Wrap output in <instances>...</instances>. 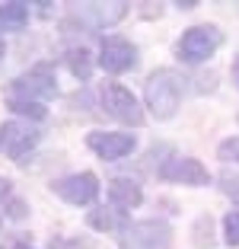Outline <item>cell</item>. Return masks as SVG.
Instances as JSON below:
<instances>
[{
  "label": "cell",
  "mask_w": 239,
  "mask_h": 249,
  "mask_svg": "<svg viewBox=\"0 0 239 249\" xmlns=\"http://www.w3.org/2000/svg\"><path fill=\"white\" fill-rule=\"evenodd\" d=\"M51 189H54L58 198H64L67 205H93L99 198V179L93 173H73V176L51 182Z\"/></svg>",
  "instance_id": "obj_6"
},
{
  "label": "cell",
  "mask_w": 239,
  "mask_h": 249,
  "mask_svg": "<svg viewBox=\"0 0 239 249\" xmlns=\"http://www.w3.org/2000/svg\"><path fill=\"white\" fill-rule=\"evenodd\" d=\"M3 52H7V48H3V38H0V58H3Z\"/></svg>",
  "instance_id": "obj_25"
},
{
  "label": "cell",
  "mask_w": 239,
  "mask_h": 249,
  "mask_svg": "<svg viewBox=\"0 0 239 249\" xmlns=\"http://www.w3.org/2000/svg\"><path fill=\"white\" fill-rule=\"evenodd\" d=\"M223 240L230 246H239V211H230L223 217Z\"/></svg>",
  "instance_id": "obj_16"
},
{
  "label": "cell",
  "mask_w": 239,
  "mask_h": 249,
  "mask_svg": "<svg viewBox=\"0 0 239 249\" xmlns=\"http://www.w3.org/2000/svg\"><path fill=\"white\" fill-rule=\"evenodd\" d=\"M220 189H223L226 198L239 201V173H230V169H223V173H220Z\"/></svg>",
  "instance_id": "obj_17"
},
{
  "label": "cell",
  "mask_w": 239,
  "mask_h": 249,
  "mask_svg": "<svg viewBox=\"0 0 239 249\" xmlns=\"http://www.w3.org/2000/svg\"><path fill=\"white\" fill-rule=\"evenodd\" d=\"M29 22V3H0V32H19Z\"/></svg>",
  "instance_id": "obj_13"
},
{
  "label": "cell",
  "mask_w": 239,
  "mask_h": 249,
  "mask_svg": "<svg viewBox=\"0 0 239 249\" xmlns=\"http://www.w3.org/2000/svg\"><path fill=\"white\" fill-rule=\"evenodd\" d=\"M102 106H105V112L121 124H134V128H137V124L144 122V112H140L134 93H131L128 87H121V83H109V87L102 89Z\"/></svg>",
  "instance_id": "obj_5"
},
{
  "label": "cell",
  "mask_w": 239,
  "mask_h": 249,
  "mask_svg": "<svg viewBox=\"0 0 239 249\" xmlns=\"http://www.w3.org/2000/svg\"><path fill=\"white\" fill-rule=\"evenodd\" d=\"M77 13L83 16V19H89L93 26H112V22L124 19V13H128V3H80Z\"/></svg>",
  "instance_id": "obj_11"
},
{
  "label": "cell",
  "mask_w": 239,
  "mask_h": 249,
  "mask_svg": "<svg viewBox=\"0 0 239 249\" xmlns=\"http://www.w3.org/2000/svg\"><path fill=\"white\" fill-rule=\"evenodd\" d=\"M121 249H172V230L166 220H137L121 230Z\"/></svg>",
  "instance_id": "obj_2"
},
{
  "label": "cell",
  "mask_w": 239,
  "mask_h": 249,
  "mask_svg": "<svg viewBox=\"0 0 239 249\" xmlns=\"http://www.w3.org/2000/svg\"><path fill=\"white\" fill-rule=\"evenodd\" d=\"M144 103L153 112V118H159V122L172 118L182 103V77L175 71H169V67L153 71L144 87Z\"/></svg>",
  "instance_id": "obj_1"
},
{
  "label": "cell",
  "mask_w": 239,
  "mask_h": 249,
  "mask_svg": "<svg viewBox=\"0 0 239 249\" xmlns=\"http://www.w3.org/2000/svg\"><path fill=\"white\" fill-rule=\"evenodd\" d=\"M99 64L102 71H109V73H124L131 71V67L137 64V48L128 42V38H102V48H99Z\"/></svg>",
  "instance_id": "obj_10"
},
{
  "label": "cell",
  "mask_w": 239,
  "mask_h": 249,
  "mask_svg": "<svg viewBox=\"0 0 239 249\" xmlns=\"http://www.w3.org/2000/svg\"><path fill=\"white\" fill-rule=\"evenodd\" d=\"M13 249H32V246H26V243H16V246Z\"/></svg>",
  "instance_id": "obj_24"
},
{
  "label": "cell",
  "mask_w": 239,
  "mask_h": 249,
  "mask_svg": "<svg viewBox=\"0 0 239 249\" xmlns=\"http://www.w3.org/2000/svg\"><path fill=\"white\" fill-rule=\"evenodd\" d=\"M58 93V83L45 67H35V71L16 77L7 87V99H22V103H38V99H51Z\"/></svg>",
  "instance_id": "obj_4"
},
{
  "label": "cell",
  "mask_w": 239,
  "mask_h": 249,
  "mask_svg": "<svg viewBox=\"0 0 239 249\" xmlns=\"http://www.w3.org/2000/svg\"><path fill=\"white\" fill-rule=\"evenodd\" d=\"M217 157L223 163H239V138H230L217 147Z\"/></svg>",
  "instance_id": "obj_19"
},
{
  "label": "cell",
  "mask_w": 239,
  "mask_h": 249,
  "mask_svg": "<svg viewBox=\"0 0 239 249\" xmlns=\"http://www.w3.org/2000/svg\"><path fill=\"white\" fill-rule=\"evenodd\" d=\"M10 195V182L7 179H0V198H7Z\"/></svg>",
  "instance_id": "obj_22"
},
{
  "label": "cell",
  "mask_w": 239,
  "mask_h": 249,
  "mask_svg": "<svg viewBox=\"0 0 239 249\" xmlns=\"http://www.w3.org/2000/svg\"><path fill=\"white\" fill-rule=\"evenodd\" d=\"M233 80H236V87H239V58L233 61Z\"/></svg>",
  "instance_id": "obj_23"
},
{
  "label": "cell",
  "mask_w": 239,
  "mask_h": 249,
  "mask_svg": "<svg viewBox=\"0 0 239 249\" xmlns=\"http://www.w3.org/2000/svg\"><path fill=\"white\" fill-rule=\"evenodd\" d=\"M159 179L166 182H182V185H207L210 182V173L201 160L195 157H172L159 166Z\"/></svg>",
  "instance_id": "obj_7"
},
{
  "label": "cell",
  "mask_w": 239,
  "mask_h": 249,
  "mask_svg": "<svg viewBox=\"0 0 239 249\" xmlns=\"http://www.w3.org/2000/svg\"><path fill=\"white\" fill-rule=\"evenodd\" d=\"M0 144H3V150H7L10 160L22 163V157L38 144V131L29 122H7L3 128H0Z\"/></svg>",
  "instance_id": "obj_9"
},
{
  "label": "cell",
  "mask_w": 239,
  "mask_h": 249,
  "mask_svg": "<svg viewBox=\"0 0 239 249\" xmlns=\"http://www.w3.org/2000/svg\"><path fill=\"white\" fill-rule=\"evenodd\" d=\"M67 67H70L73 77H80V80H89V73H93L89 52H86V48H70V52H67Z\"/></svg>",
  "instance_id": "obj_14"
},
{
  "label": "cell",
  "mask_w": 239,
  "mask_h": 249,
  "mask_svg": "<svg viewBox=\"0 0 239 249\" xmlns=\"http://www.w3.org/2000/svg\"><path fill=\"white\" fill-rule=\"evenodd\" d=\"M89 227H96V230H112V227H115V214H109L105 208H96V211H89Z\"/></svg>",
  "instance_id": "obj_18"
},
{
  "label": "cell",
  "mask_w": 239,
  "mask_h": 249,
  "mask_svg": "<svg viewBox=\"0 0 239 249\" xmlns=\"http://www.w3.org/2000/svg\"><path fill=\"white\" fill-rule=\"evenodd\" d=\"M51 249H89V243L70 240V236H58V240H51Z\"/></svg>",
  "instance_id": "obj_20"
},
{
  "label": "cell",
  "mask_w": 239,
  "mask_h": 249,
  "mask_svg": "<svg viewBox=\"0 0 239 249\" xmlns=\"http://www.w3.org/2000/svg\"><path fill=\"white\" fill-rule=\"evenodd\" d=\"M175 7H179V10H191V7H198V3H195V0H179Z\"/></svg>",
  "instance_id": "obj_21"
},
{
  "label": "cell",
  "mask_w": 239,
  "mask_h": 249,
  "mask_svg": "<svg viewBox=\"0 0 239 249\" xmlns=\"http://www.w3.org/2000/svg\"><path fill=\"white\" fill-rule=\"evenodd\" d=\"M220 45H223V36H220L217 26H191L179 38V48L175 52H179V58L185 64H201V61H207L210 54L217 52Z\"/></svg>",
  "instance_id": "obj_3"
},
{
  "label": "cell",
  "mask_w": 239,
  "mask_h": 249,
  "mask_svg": "<svg viewBox=\"0 0 239 249\" xmlns=\"http://www.w3.org/2000/svg\"><path fill=\"white\" fill-rule=\"evenodd\" d=\"M109 201L112 208H124V211H131V208H137L140 201H144V192H140V185L134 182V179H112L109 182Z\"/></svg>",
  "instance_id": "obj_12"
},
{
  "label": "cell",
  "mask_w": 239,
  "mask_h": 249,
  "mask_svg": "<svg viewBox=\"0 0 239 249\" xmlns=\"http://www.w3.org/2000/svg\"><path fill=\"white\" fill-rule=\"evenodd\" d=\"M86 144L102 160H121V157H128L137 147V138L134 134H124V131H89Z\"/></svg>",
  "instance_id": "obj_8"
},
{
  "label": "cell",
  "mask_w": 239,
  "mask_h": 249,
  "mask_svg": "<svg viewBox=\"0 0 239 249\" xmlns=\"http://www.w3.org/2000/svg\"><path fill=\"white\" fill-rule=\"evenodd\" d=\"M7 106L13 112H19V115H29V118H45V106L42 103H22V99H7Z\"/></svg>",
  "instance_id": "obj_15"
}]
</instances>
